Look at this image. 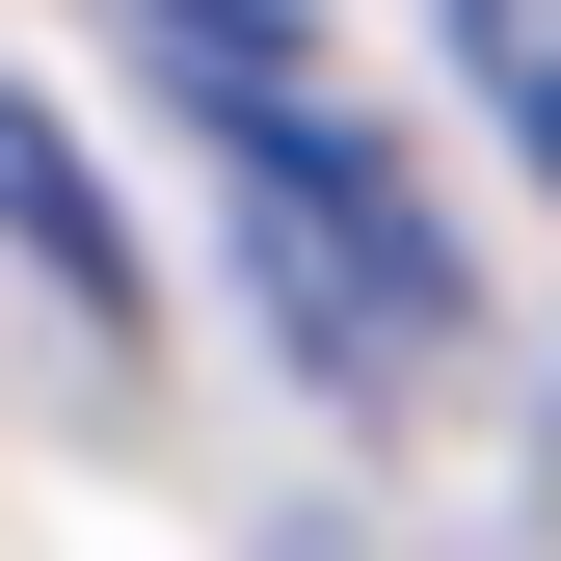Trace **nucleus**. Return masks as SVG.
Instances as JSON below:
<instances>
[{"label": "nucleus", "mask_w": 561, "mask_h": 561, "mask_svg": "<svg viewBox=\"0 0 561 561\" xmlns=\"http://www.w3.org/2000/svg\"><path fill=\"white\" fill-rule=\"evenodd\" d=\"M215 215H241V295L295 321L347 401L455 375V241H428V187H401L375 134H321L295 81H215Z\"/></svg>", "instance_id": "1"}, {"label": "nucleus", "mask_w": 561, "mask_h": 561, "mask_svg": "<svg viewBox=\"0 0 561 561\" xmlns=\"http://www.w3.org/2000/svg\"><path fill=\"white\" fill-rule=\"evenodd\" d=\"M0 241H27V267H54L81 321H134V241H107V187H81V134H54L27 81H0Z\"/></svg>", "instance_id": "2"}, {"label": "nucleus", "mask_w": 561, "mask_h": 561, "mask_svg": "<svg viewBox=\"0 0 561 561\" xmlns=\"http://www.w3.org/2000/svg\"><path fill=\"white\" fill-rule=\"evenodd\" d=\"M455 54H481V107H508L535 187H561V0H455Z\"/></svg>", "instance_id": "3"}, {"label": "nucleus", "mask_w": 561, "mask_h": 561, "mask_svg": "<svg viewBox=\"0 0 561 561\" xmlns=\"http://www.w3.org/2000/svg\"><path fill=\"white\" fill-rule=\"evenodd\" d=\"M161 54L187 81H295V0H161Z\"/></svg>", "instance_id": "4"}]
</instances>
